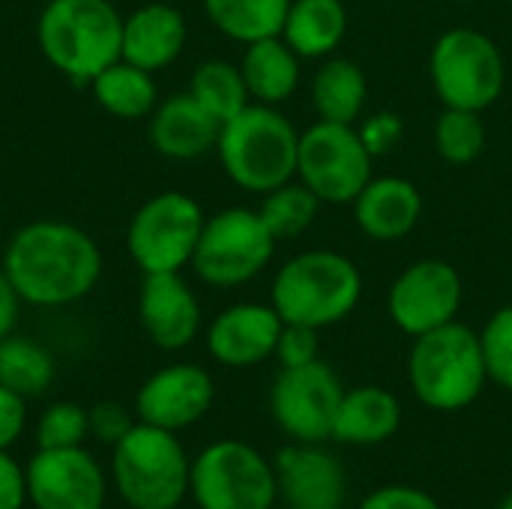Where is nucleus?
Returning a JSON list of instances; mask_svg holds the SVG:
<instances>
[{
    "label": "nucleus",
    "instance_id": "obj_1",
    "mask_svg": "<svg viewBox=\"0 0 512 509\" xmlns=\"http://www.w3.org/2000/svg\"><path fill=\"white\" fill-rule=\"evenodd\" d=\"M3 270L21 303L57 309L78 303L96 288L102 252L84 228L60 219H36L9 240Z\"/></svg>",
    "mask_w": 512,
    "mask_h": 509
},
{
    "label": "nucleus",
    "instance_id": "obj_2",
    "mask_svg": "<svg viewBox=\"0 0 512 509\" xmlns=\"http://www.w3.org/2000/svg\"><path fill=\"white\" fill-rule=\"evenodd\" d=\"M36 39L57 72L90 84L123 54V15L108 0H48Z\"/></svg>",
    "mask_w": 512,
    "mask_h": 509
},
{
    "label": "nucleus",
    "instance_id": "obj_3",
    "mask_svg": "<svg viewBox=\"0 0 512 509\" xmlns=\"http://www.w3.org/2000/svg\"><path fill=\"white\" fill-rule=\"evenodd\" d=\"M300 132L276 111V105L249 102L240 114L222 123L216 153L231 183L246 192L267 195L294 180Z\"/></svg>",
    "mask_w": 512,
    "mask_h": 509
},
{
    "label": "nucleus",
    "instance_id": "obj_4",
    "mask_svg": "<svg viewBox=\"0 0 512 509\" xmlns=\"http://www.w3.org/2000/svg\"><path fill=\"white\" fill-rule=\"evenodd\" d=\"M363 294V276L351 258L330 249H312L285 261L273 279L270 306L285 324L315 330L345 321Z\"/></svg>",
    "mask_w": 512,
    "mask_h": 509
},
{
    "label": "nucleus",
    "instance_id": "obj_5",
    "mask_svg": "<svg viewBox=\"0 0 512 509\" xmlns=\"http://www.w3.org/2000/svg\"><path fill=\"white\" fill-rule=\"evenodd\" d=\"M408 381L414 396L432 411H462L474 405L489 381L480 333L450 321L414 339L408 354Z\"/></svg>",
    "mask_w": 512,
    "mask_h": 509
},
{
    "label": "nucleus",
    "instance_id": "obj_6",
    "mask_svg": "<svg viewBox=\"0 0 512 509\" xmlns=\"http://www.w3.org/2000/svg\"><path fill=\"white\" fill-rule=\"evenodd\" d=\"M189 459L177 435L150 423H135L117 444L111 477L132 509H177L189 492Z\"/></svg>",
    "mask_w": 512,
    "mask_h": 509
},
{
    "label": "nucleus",
    "instance_id": "obj_7",
    "mask_svg": "<svg viewBox=\"0 0 512 509\" xmlns=\"http://www.w3.org/2000/svg\"><path fill=\"white\" fill-rule=\"evenodd\" d=\"M429 78L444 108L486 111L504 93V54L483 30L453 27L432 48Z\"/></svg>",
    "mask_w": 512,
    "mask_h": 509
},
{
    "label": "nucleus",
    "instance_id": "obj_8",
    "mask_svg": "<svg viewBox=\"0 0 512 509\" xmlns=\"http://www.w3.org/2000/svg\"><path fill=\"white\" fill-rule=\"evenodd\" d=\"M276 252V237L258 210L228 207L204 219L192 267L213 288H237L264 273Z\"/></svg>",
    "mask_w": 512,
    "mask_h": 509
},
{
    "label": "nucleus",
    "instance_id": "obj_9",
    "mask_svg": "<svg viewBox=\"0 0 512 509\" xmlns=\"http://www.w3.org/2000/svg\"><path fill=\"white\" fill-rule=\"evenodd\" d=\"M189 492L201 509H273L279 498L273 465L246 441H216L198 453Z\"/></svg>",
    "mask_w": 512,
    "mask_h": 509
},
{
    "label": "nucleus",
    "instance_id": "obj_10",
    "mask_svg": "<svg viewBox=\"0 0 512 509\" xmlns=\"http://www.w3.org/2000/svg\"><path fill=\"white\" fill-rule=\"evenodd\" d=\"M204 219L195 198L159 192L135 210L126 228V249L144 273H180L192 264Z\"/></svg>",
    "mask_w": 512,
    "mask_h": 509
},
{
    "label": "nucleus",
    "instance_id": "obj_11",
    "mask_svg": "<svg viewBox=\"0 0 512 509\" xmlns=\"http://www.w3.org/2000/svg\"><path fill=\"white\" fill-rule=\"evenodd\" d=\"M372 162L375 156L351 123L318 120L300 132L297 177L321 198V204H354L372 180Z\"/></svg>",
    "mask_w": 512,
    "mask_h": 509
},
{
    "label": "nucleus",
    "instance_id": "obj_12",
    "mask_svg": "<svg viewBox=\"0 0 512 509\" xmlns=\"http://www.w3.org/2000/svg\"><path fill=\"white\" fill-rule=\"evenodd\" d=\"M345 390L339 375L315 360L300 369H282L270 390V411L285 435L300 444H321L333 438L336 411Z\"/></svg>",
    "mask_w": 512,
    "mask_h": 509
},
{
    "label": "nucleus",
    "instance_id": "obj_13",
    "mask_svg": "<svg viewBox=\"0 0 512 509\" xmlns=\"http://www.w3.org/2000/svg\"><path fill=\"white\" fill-rule=\"evenodd\" d=\"M462 297L465 285L459 270L441 258H423L393 279L387 294V312L402 333L417 339L456 321Z\"/></svg>",
    "mask_w": 512,
    "mask_h": 509
},
{
    "label": "nucleus",
    "instance_id": "obj_14",
    "mask_svg": "<svg viewBox=\"0 0 512 509\" xmlns=\"http://www.w3.org/2000/svg\"><path fill=\"white\" fill-rule=\"evenodd\" d=\"M27 498L36 509H102L105 474L84 447L39 450L24 468Z\"/></svg>",
    "mask_w": 512,
    "mask_h": 509
},
{
    "label": "nucleus",
    "instance_id": "obj_15",
    "mask_svg": "<svg viewBox=\"0 0 512 509\" xmlns=\"http://www.w3.org/2000/svg\"><path fill=\"white\" fill-rule=\"evenodd\" d=\"M213 396H216V387L207 369L192 366V363H174V366L153 372L141 384L135 396V411L141 423L180 432L198 423L210 411Z\"/></svg>",
    "mask_w": 512,
    "mask_h": 509
},
{
    "label": "nucleus",
    "instance_id": "obj_16",
    "mask_svg": "<svg viewBox=\"0 0 512 509\" xmlns=\"http://www.w3.org/2000/svg\"><path fill=\"white\" fill-rule=\"evenodd\" d=\"M138 318L150 342L162 351H183L201 330V306L180 273H144Z\"/></svg>",
    "mask_w": 512,
    "mask_h": 509
},
{
    "label": "nucleus",
    "instance_id": "obj_17",
    "mask_svg": "<svg viewBox=\"0 0 512 509\" xmlns=\"http://www.w3.org/2000/svg\"><path fill=\"white\" fill-rule=\"evenodd\" d=\"M285 321L273 306L237 303L219 312L207 330V351L231 369H249L276 354Z\"/></svg>",
    "mask_w": 512,
    "mask_h": 509
},
{
    "label": "nucleus",
    "instance_id": "obj_18",
    "mask_svg": "<svg viewBox=\"0 0 512 509\" xmlns=\"http://www.w3.org/2000/svg\"><path fill=\"white\" fill-rule=\"evenodd\" d=\"M276 489L288 509H342L348 477L321 447H285L276 456Z\"/></svg>",
    "mask_w": 512,
    "mask_h": 509
},
{
    "label": "nucleus",
    "instance_id": "obj_19",
    "mask_svg": "<svg viewBox=\"0 0 512 509\" xmlns=\"http://www.w3.org/2000/svg\"><path fill=\"white\" fill-rule=\"evenodd\" d=\"M423 216V195L405 177H372L354 198L357 228L381 243L408 237Z\"/></svg>",
    "mask_w": 512,
    "mask_h": 509
},
{
    "label": "nucleus",
    "instance_id": "obj_20",
    "mask_svg": "<svg viewBox=\"0 0 512 509\" xmlns=\"http://www.w3.org/2000/svg\"><path fill=\"white\" fill-rule=\"evenodd\" d=\"M219 129L222 123L213 114H207L186 90V93L168 96L165 102L153 108L150 144L156 147V153L186 162V159H198L216 150Z\"/></svg>",
    "mask_w": 512,
    "mask_h": 509
},
{
    "label": "nucleus",
    "instance_id": "obj_21",
    "mask_svg": "<svg viewBox=\"0 0 512 509\" xmlns=\"http://www.w3.org/2000/svg\"><path fill=\"white\" fill-rule=\"evenodd\" d=\"M186 18L171 3H147L123 18V60L159 72L171 66L186 48Z\"/></svg>",
    "mask_w": 512,
    "mask_h": 509
},
{
    "label": "nucleus",
    "instance_id": "obj_22",
    "mask_svg": "<svg viewBox=\"0 0 512 509\" xmlns=\"http://www.w3.org/2000/svg\"><path fill=\"white\" fill-rule=\"evenodd\" d=\"M402 426V405L399 399L375 384L345 390L336 423H333V438L342 444L354 447H375L390 441Z\"/></svg>",
    "mask_w": 512,
    "mask_h": 509
},
{
    "label": "nucleus",
    "instance_id": "obj_23",
    "mask_svg": "<svg viewBox=\"0 0 512 509\" xmlns=\"http://www.w3.org/2000/svg\"><path fill=\"white\" fill-rule=\"evenodd\" d=\"M240 72H243L252 102L279 105L291 99L300 84V57L282 36L258 39L246 45Z\"/></svg>",
    "mask_w": 512,
    "mask_h": 509
},
{
    "label": "nucleus",
    "instance_id": "obj_24",
    "mask_svg": "<svg viewBox=\"0 0 512 509\" xmlns=\"http://www.w3.org/2000/svg\"><path fill=\"white\" fill-rule=\"evenodd\" d=\"M348 33V12L342 0H291L282 39L303 60L330 57Z\"/></svg>",
    "mask_w": 512,
    "mask_h": 509
},
{
    "label": "nucleus",
    "instance_id": "obj_25",
    "mask_svg": "<svg viewBox=\"0 0 512 509\" xmlns=\"http://www.w3.org/2000/svg\"><path fill=\"white\" fill-rule=\"evenodd\" d=\"M366 75L348 57H327L312 78V105L321 120L330 123H357L366 108Z\"/></svg>",
    "mask_w": 512,
    "mask_h": 509
},
{
    "label": "nucleus",
    "instance_id": "obj_26",
    "mask_svg": "<svg viewBox=\"0 0 512 509\" xmlns=\"http://www.w3.org/2000/svg\"><path fill=\"white\" fill-rule=\"evenodd\" d=\"M93 99L114 117L120 120H138L153 114V108L159 105V93H156V81L153 72L129 63V60H114L111 66H105L93 81H90Z\"/></svg>",
    "mask_w": 512,
    "mask_h": 509
},
{
    "label": "nucleus",
    "instance_id": "obj_27",
    "mask_svg": "<svg viewBox=\"0 0 512 509\" xmlns=\"http://www.w3.org/2000/svg\"><path fill=\"white\" fill-rule=\"evenodd\" d=\"M288 6L291 0H204V12L216 30L243 45L282 36Z\"/></svg>",
    "mask_w": 512,
    "mask_h": 509
},
{
    "label": "nucleus",
    "instance_id": "obj_28",
    "mask_svg": "<svg viewBox=\"0 0 512 509\" xmlns=\"http://www.w3.org/2000/svg\"><path fill=\"white\" fill-rule=\"evenodd\" d=\"M189 93H192V99H195L207 114H213L219 123L231 120L234 114H240V111L252 102L240 66L225 63V60H207V63H201V66L192 72Z\"/></svg>",
    "mask_w": 512,
    "mask_h": 509
},
{
    "label": "nucleus",
    "instance_id": "obj_29",
    "mask_svg": "<svg viewBox=\"0 0 512 509\" xmlns=\"http://www.w3.org/2000/svg\"><path fill=\"white\" fill-rule=\"evenodd\" d=\"M54 378L51 354L24 336L0 339V384L18 396H39Z\"/></svg>",
    "mask_w": 512,
    "mask_h": 509
},
{
    "label": "nucleus",
    "instance_id": "obj_30",
    "mask_svg": "<svg viewBox=\"0 0 512 509\" xmlns=\"http://www.w3.org/2000/svg\"><path fill=\"white\" fill-rule=\"evenodd\" d=\"M318 210H321V198L303 180H297V183L288 180V183L270 189L258 207V213H261L264 225L270 228V234L276 237V243L309 231Z\"/></svg>",
    "mask_w": 512,
    "mask_h": 509
},
{
    "label": "nucleus",
    "instance_id": "obj_31",
    "mask_svg": "<svg viewBox=\"0 0 512 509\" xmlns=\"http://www.w3.org/2000/svg\"><path fill=\"white\" fill-rule=\"evenodd\" d=\"M483 111L468 108H444L435 120V150L450 165H468L474 162L486 147V123L480 117Z\"/></svg>",
    "mask_w": 512,
    "mask_h": 509
},
{
    "label": "nucleus",
    "instance_id": "obj_32",
    "mask_svg": "<svg viewBox=\"0 0 512 509\" xmlns=\"http://www.w3.org/2000/svg\"><path fill=\"white\" fill-rule=\"evenodd\" d=\"M90 435V414L75 402H54L42 411L36 423V447L39 450H63L81 447Z\"/></svg>",
    "mask_w": 512,
    "mask_h": 509
},
{
    "label": "nucleus",
    "instance_id": "obj_33",
    "mask_svg": "<svg viewBox=\"0 0 512 509\" xmlns=\"http://www.w3.org/2000/svg\"><path fill=\"white\" fill-rule=\"evenodd\" d=\"M480 348L489 381L512 393V306L498 309L480 330Z\"/></svg>",
    "mask_w": 512,
    "mask_h": 509
},
{
    "label": "nucleus",
    "instance_id": "obj_34",
    "mask_svg": "<svg viewBox=\"0 0 512 509\" xmlns=\"http://www.w3.org/2000/svg\"><path fill=\"white\" fill-rule=\"evenodd\" d=\"M318 333L315 327H306V324H285L282 333H279V342H276V360L282 363V369H300V366H309L318 360V351H321V342H318Z\"/></svg>",
    "mask_w": 512,
    "mask_h": 509
},
{
    "label": "nucleus",
    "instance_id": "obj_35",
    "mask_svg": "<svg viewBox=\"0 0 512 509\" xmlns=\"http://www.w3.org/2000/svg\"><path fill=\"white\" fill-rule=\"evenodd\" d=\"M357 132H360V138H363V144H366V150L372 156H384V153H390V150L399 147V141L405 135V126H402V117L399 114L378 111V114L366 117Z\"/></svg>",
    "mask_w": 512,
    "mask_h": 509
},
{
    "label": "nucleus",
    "instance_id": "obj_36",
    "mask_svg": "<svg viewBox=\"0 0 512 509\" xmlns=\"http://www.w3.org/2000/svg\"><path fill=\"white\" fill-rule=\"evenodd\" d=\"M360 509H441V504L417 486H384L375 489Z\"/></svg>",
    "mask_w": 512,
    "mask_h": 509
},
{
    "label": "nucleus",
    "instance_id": "obj_37",
    "mask_svg": "<svg viewBox=\"0 0 512 509\" xmlns=\"http://www.w3.org/2000/svg\"><path fill=\"white\" fill-rule=\"evenodd\" d=\"M90 414V432L99 438V441H108V444H117L135 423L129 420L126 408L117 405V402H99Z\"/></svg>",
    "mask_w": 512,
    "mask_h": 509
},
{
    "label": "nucleus",
    "instance_id": "obj_38",
    "mask_svg": "<svg viewBox=\"0 0 512 509\" xmlns=\"http://www.w3.org/2000/svg\"><path fill=\"white\" fill-rule=\"evenodd\" d=\"M27 420V408H24V396L12 393L9 387L0 384V450L12 447L24 429Z\"/></svg>",
    "mask_w": 512,
    "mask_h": 509
},
{
    "label": "nucleus",
    "instance_id": "obj_39",
    "mask_svg": "<svg viewBox=\"0 0 512 509\" xmlns=\"http://www.w3.org/2000/svg\"><path fill=\"white\" fill-rule=\"evenodd\" d=\"M27 501V483L18 462L0 450V509H21Z\"/></svg>",
    "mask_w": 512,
    "mask_h": 509
},
{
    "label": "nucleus",
    "instance_id": "obj_40",
    "mask_svg": "<svg viewBox=\"0 0 512 509\" xmlns=\"http://www.w3.org/2000/svg\"><path fill=\"white\" fill-rule=\"evenodd\" d=\"M18 306H21V297L15 294V288L0 264V339L12 336V327L18 321Z\"/></svg>",
    "mask_w": 512,
    "mask_h": 509
},
{
    "label": "nucleus",
    "instance_id": "obj_41",
    "mask_svg": "<svg viewBox=\"0 0 512 509\" xmlns=\"http://www.w3.org/2000/svg\"><path fill=\"white\" fill-rule=\"evenodd\" d=\"M498 509H512V495H507V498H504V501L498 504Z\"/></svg>",
    "mask_w": 512,
    "mask_h": 509
}]
</instances>
